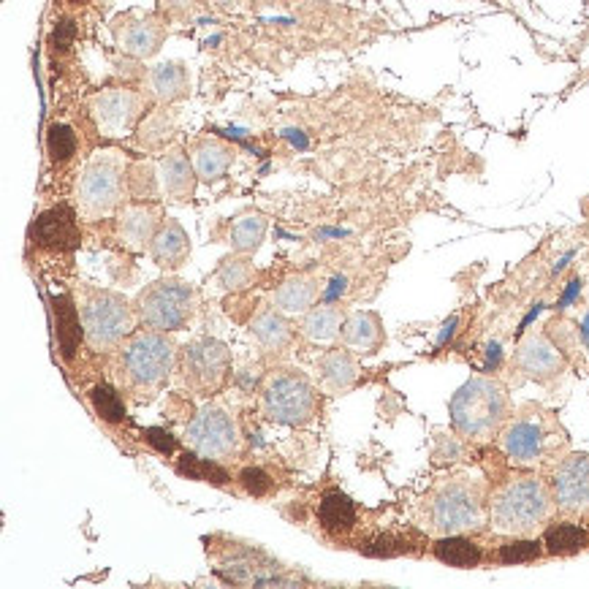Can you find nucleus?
I'll list each match as a JSON object with an SVG mask.
<instances>
[{"label":"nucleus","mask_w":589,"mask_h":589,"mask_svg":"<svg viewBox=\"0 0 589 589\" xmlns=\"http://www.w3.org/2000/svg\"><path fill=\"white\" fill-rule=\"evenodd\" d=\"M174 361H177V345L166 337V332L133 334L123 345L117 361L120 386L136 402H147L169 380Z\"/></svg>","instance_id":"obj_1"},{"label":"nucleus","mask_w":589,"mask_h":589,"mask_svg":"<svg viewBox=\"0 0 589 589\" xmlns=\"http://www.w3.org/2000/svg\"><path fill=\"white\" fill-rule=\"evenodd\" d=\"M508 416V394L489 378L467 380L451 399V424L470 440H489Z\"/></svg>","instance_id":"obj_2"},{"label":"nucleus","mask_w":589,"mask_h":589,"mask_svg":"<svg viewBox=\"0 0 589 589\" xmlns=\"http://www.w3.org/2000/svg\"><path fill=\"white\" fill-rule=\"evenodd\" d=\"M551 513V494L538 478H513L494 494L492 527L505 535H530Z\"/></svg>","instance_id":"obj_3"},{"label":"nucleus","mask_w":589,"mask_h":589,"mask_svg":"<svg viewBox=\"0 0 589 589\" xmlns=\"http://www.w3.org/2000/svg\"><path fill=\"white\" fill-rule=\"evenodd\" d=\"M427 524L437 535H459L484 524V497L473 481H448L427 503Z\"/></svg>","instance_id":"obj_4"},{"label":"nucleus","mask_w":589,"mask_h":589,"mask_svg":"<svg viewBox=\"0 0 589 589\" xmlns=\"http://www.w3.org/2000/svg\"><path fill=\"white\" fill-rule=\"evenodd\" d=\"M196 294L185 280L166 277L147 285L136 299V313L152 332H177L193 318Z\"/></svg>","instance_id":"obj_5"},{"label":"nucleus","mask_w":589,"mask_h":589,"mask_svg":"<svg viewBox=\"0 0 589 589\" xmlns=\"http://www.w3.org/2000/svg\"><path fill=\"white\" fill-rule=\"evenodd\" d=\"M82 329H85V340L93 351H109L131 334V304L120 294L98 291L82 307Z\"/></svg>","instance_id":"obj_6"},{"label":"nucleus","mask_w":589,"mask_h":589,"mask_svg":"<svg viewBox=\"0 0 589 589\" xmlns=\"http://www.w3.org/2000/svg\"><path fill=\"white\" fill-rule=\"evenodd\" d=\"M79 209L87 218H104L109 215L123 196V163L117 152H98L93 161L87 163L79 185Z\"/></svg>","instance_id":"obj_7"},{"label":"nucleus","mask_w":589,"mask_h":589,"mask_svg":"<svg viewBox=\"0 0 589 589\" xmlns=\"http://www.w3.org/2000/svg\"><path fill=\"white\" fill-rule=\"evenodd\" d=\"M264 416L285 427H304L315 416L313 386L296 372H277L266 380L261 394Z\"/></svg>","instance_id":"obj_8"},{"label":"nucleus","mask_w":589,"mask_h":589,"mask_svg":"<svg viewBox=\"0 0 589 589\" xmlns=\"http://www.w3.org/2000/svg\"><path fill=\"white\" fill-rule=\"evenodd\" d=\"M185 443L204 459H226L237 454L239 432L234 418L220 408H201L185 429Z\"/></svg>","instance_id":"obj_9"},{"label":"nucleus","mask_w":589,"mask_h":589,"mask_svg":"<svg viewBox=\"0 0 589 589\" xmlns=\"http://www.w3.org/2000/svg\"><path fill=\"white\" fill-rule=\"evenodd\" d=\"M228 364H231V356H228V348L223 342H190L185 353H182V380L196 394H212L226 380Z\"/></svg>","instance_id":"obj_10"},{"label":"nucleus","mask_w":589,"mask_h":589,"mask_svg":"<svg viewBox=\"0 0 589 589\" xmlns=\"http://www.w3.org/2000/svg\"><path fill=\"white\" fill-rule=\"evenodd\" d=\"M90 114L106 136H123L144 114V98L136 90H106L90 98Z\"/></svg>","instance_id":"obj_11"},{"label":"nucleus","mask_w":589,"mask_h":589,"mask_svg":"<svg viewBox=\"0 0 589 589\" xmlns=\"http://www.w3.org/2000/svg\"><path fill=\"white\" fill-rule=\"evenodd\" d=\"M554 500L565 513H589V456H568L554 473Z\"/></svg>","instance_id":"obj_12"},{"label":"nucleus","mask_w":589,"mask_h":589,"mask_svg":"<svg viewBox=\"0 0 589 589\" xmlns=\"http://www.w3.org/2000/svg\"><path fill=\"white\" fill-rule=\"evenodd\" d=\"M516 367L532 380H554L562 372V356L560 351L551 345L546 337L541 334H530L527 340L519 345V351H516Z\"/></svg>","instance_id":"obj_13"},{"label":"nucleus","mask_w":589,"mask_h":589,"mask_svg":"<svg viewBox=\"0 0 589 589\" xmlns=\"http://www.w3.org/2000/svg\"><path fill=\"white\" fill-rule=\"evenodd\" d=\"M33 239L41 247H55V250H71V247H76L79 245V228H76L74 212L68 207L47 209L33 223Z\"/></svg>","instance_id":"obj_14"},{"label":"nucleus","mask_w":589,"mask_h":589,"mask_svg":"<svg viewBox=\"0 0 589 589\" xmlns=\"http://www.w3.org/2000/svg\"><path fill=\"white\" fill-rule=\"evenodd\" d=\"M158 180H161L163 193L174 201H188L193 199V190H196V180L199 174L193 169V163L188 161V155L174 147L169 155H163L161 163H158Z\"/></svg>","instance_id":"obj_15"},{"label":"nucleus","mask_w":589,"mask_h":589,"mask_svg":"<svg viewBox=\"0 0 589 589\" xmlns=\"http://www.w3.org/2000/svg\"><path fill=\"white\" fill-rule=\"evenodd\" d=\"M163 36H166V30H163L161 19L155 17L128 19L123 28L117 30V41H120L123 52L139 57V60L155 55L161 49Z\"/></svg>","instance_id":"obj_16"},{"label":"nucleus","mask_w":589,"mask_h":589,"mask_svg":"<svg viewBox=\"0 0 589 589\" xmlns=\"http://www.w3.org/2000/svg\"><path fill=\"white\" fill-rule=\"evenodd\" d=\"M543 429L535 424V421H516L503 432V451L511 456L513 462H522V465H530L535 459H541L543 454Z\"/></svg>","instance_id":"obj_17"},{"label":"nucleus","mask_w":589,"mask_h":589,"mask_svg":"<svg viewBox=\"0 0 589 589\" xmlns=\"http://www.w3.org/2000/svg\"><path fill=\"white\" fill-rule=\"evenodd\" d=\"M150 250L155 264L161 266V269H177V266H182L190 253V242L185 228L177 220H166V226L152 239Z\"/></svg>","instance_id":"obj_18"},{"label":"nucleus","mask_w":589,"mask_h":589,"mask_svg":"<svg viewBox=\"0 0 589 589\" xmlns=\"http://www.w3.org/2000/svg\"><path fill=\"white\" fill-rule=\"evenodd\" d=\"M158 228V209L144 207V204H133V207L123 209V218H120V239L131 250H144L147 242L155 239V231Z\"/></svg>","instance_id":"obj_19"},{"label":"nucleus","mask_w":589,"mask_h":589,"mask_svg":"<svg viewBox=\"0 0 589 589\" xmlns=\"http://www.w3.org/2000/svg\"><path fill=\"white\" fill-rule=\"evenodd\" d=\"M147 90L161 104H171V101L182 98V95L188 93L185 66H180V63H161V66L150 68V74H147Z\"/></svg>","instance_id":"obj_20"},{"label":"nucleus","mask_w":589,"mask_h":589,"mask_svg":"<svg viewBox=\"0 0 589 589\" xmlns=\"http://www.w3.org/2000/svg\"><path fill=\"white\" fill-rule=\"evenodd\" d=\"M234 161V152L228 150L226 144H220L218 139H201L193 147V169L199 174V180L215 182L220 180Z\"/></svg>","instance_id":"obj_21"},{"label":"nucleus","mask_w":589,"mask_h":589,"mask_svg":"<svg viewBox=\"0 0 589 589\" xmlns=\"http://www.w3.org/2000/svg\"><path fill=\"white\" fill-rule=\"evenodd\" d=\"M318 372H321V386L329 394H340V391L351 389L359 375L356 361L351 359V353L345 351H329L318 361Z\"/></svg>","instance_id":"obj_22"},{"label":"nucleus","mask_w":589,"mask_h":589,"mask_svg":"<svg viewBox=\"0 0 589 589\" xmlns=\"http://www.w3.org/2000/svg\"><path fill=\"white\" fill-rule=\"evenodd\" d=\"M253 334H256L258 345L269 353H280L288 348L291 342V326L283 315L277 313L275 307H261L258 315L253 318Z\"/></svg>","instance_id":"obj_23"},{"label":"nucleus","mask_w":589,"mask_h":589,"mask_svg":"<svg viewBox=\"0 0 589 589\" xmlns=\"http://www.w3.org/2000/svg\"><path fill=\"white\" fill-rule=\"evenodd\" d=\"M318 296V283L310 277H291L275 291V307L283 313H307Z\"/></svg>","instance_id":"obj_24"},{"label":"nucleus","mask_w":589,"mask_h":589,"mask_svg":"<svg viewBox=\"0 0 589 589\" xmlns=\"http://www.w3.org/2000/svg\"><path fill=\"white\" fill-rule=\"evenodd\" d=\"M342 326H345V315H342L340 307L323 304V307H315V310H310V313L304 315L302 332L307 340L329 342L340 334Z\"/></svg>","instance_id":"obj_25"},{"label":"nucleus","mask_w":589,"mask_h":589,"mask_svg":"<svg viewBox=\"0 0 589 589\" xmlns=\"http://www.w3.org/2000/svg\"><path fill=\"white\" fill-rule=\"evenodd\" d=\"M383 340V329L380 321L372 313H356L351 315L345 326H342V342L359 348V351H375Z\"/></svg>","instance_id":"obj_26"},{"label":"nucleus","mask_w":589,"mask_h":589,"mask_svg":"<svg viewBox=\"0 0 589 589\" xmlns=\"http://www.w3.org/2000/svg\"><path fill=\"white\" fill-rule=\"evenodd\" d=\"M435 557L446 565H454V568H473L481 562V551L473 541L467 538H459V535H443L440 541L435 543Z\"/></svg>","instance_id":"obj_27"},{"label":"nucleus","mask_w":589,"mask_h":589,"mask_svg":"<svg viewBox=\"0 0 589 589\" xmlns=\"http://www.w3.org/2000/svg\"><path fill=\"white\" fill-rule=\"evenodd\" d=\"M266 234V218L258 215V212H250V215H242V218L234 220L231 226V247L237 253H256L261 242H264Z\"/></svg>","instance_id":"obj_28"},{"label":"nucleus","mask_w":589,"mask_h":589,"mask_svg":"<svg viewBox=\"0 0 589 589\" xmlns=\"http://www.w3.org/2000/svg\"><path fill=\"white\" fill-rule=\"evenodd\" d=\"M55 315H57V340L63 348V356L71 359L79 342V318H76L74 304L68 296H55Z\"/></svg>","instance_id":"obj_29"},{"label":"nucleus","mask_w":589,"mask_h":589,"mask_svg":"<svg viewBox=\"0 0 589 589\" xmlns=\"http://www.w3.org/2000/svg\"><path fill=\"white\" fill-rule=\"evenodd\" d=\"M321 522L326 530H351L356 522V508L353 503L340 492H332L323 497L321 503Z\"/></svg>","instance_id":"obj_30"},{"label":"nucleus","mask_w":589,"mask_h":589,"mask_svg":"<svg viewBox=\"0 0 589 589\" xmlns=\"http://www.w3.org/2000/svg\"><path fill=\"white\" fill-rule=\"evenodd\" d=\"M587 532L581 530L579 524H557V527H551L546 530V551L549 554H562V557H568V554H576L587 546Z\"/></svg>","instance_id":"obj_31"},{"label":"nucleus","mask_w":589,"mask_h":589,"mask_svg":"<svg viewBox=\"0 0 589 589\" xmlns=\"http://www.w3.org/2000/svg\"><path fill=\"white\" fill-rule=\"evenodd\" d=\"M174 123L166 112H152L142 125H139V142L150 150H158L171 139Z\"/></svg>","instance_id":"obj_32"},{"label":"nucleus","mask_w":589,"mask_h":589,"mask_svg":"<svg viewBox=\"0 0 589 589\" xmlns=\"http://www.w3.org/2000/svg\"><path fill=\"white\" fill-rule=\"evenodd\" d=\"M177 470H180L182 475H190V478H196V481H212V484L223 486L228 481L226 470H220L218 465H215V459H204L199 454L196 456H182V462L177 465Z\"/></svg>","instance_id":"obj_33"},{"label":"nucleus","mask_w":589,"mask_h":589,"mask_svg":"<svg viewBox=\"0 0 589 589\" xmlns=\"http://www.w3.org/2000/svg\"><path fill=\"white\" fill-rule=\"evenodd\" d=\"M253 280V266L242 258H228L218 269V285L226 291H242Z\"/></svg>","instance_id":"obj_34"},{"label":"nucleus","mask_w":589,"mask_h":589,"mask_svg":"<svg viewBox=\"0 0 589 589\" xmlns=\"http://www.w3.org/2000/svg\"><path fill=\"white\" fill-rule=\"evenodd\" d=\"M90 399H93L95 413L101 418H106V421H123L125 418L123 399H120L117 391L109 389V386H95V389L90 391Z\"/></svg>","instance_id":"obj_35"},{"label":"nucleus","mask_w":589,"mask_h":589,"mask_svg":"<svg viewBox=\"0 0 589 589\" xmlns=\"http://www.w3.org/2000/svg\"><path fill=\"white\" fill-rule=\"evenodd\" d=\"M47 150L52 161H68L76 152V133L68 125H52L47 133Z\"/></svg>","instance_id":"obj_36"},{"label":"nucleus","mask_w":589,"mask_h":589,"mask_svg":"<svg viewBox=\"0 0 589 589\" xmlns=\"http://www.w3.org/2000/svg\"><path fill=\"white\" fill-rule=\"evenodd\" d=\"M155 169L150 163H133L131 171H128V190H131L133 199H152L155 196Z\"/></svg>","instance_id":"obj_37"},{"label":"nucleus","mask_w":589,"mask_h":589,"mask_svg":"<svg viewBox=\"0 0 589 589\" xmlns=\"http://www.w3.org/2000/svg\"><path fill=\"white\" fill-rule=\"evenodd\" d=\"M541 557V543L538 541H508L500 549V560L508 565H519V562H532Z\"/></svg>","instance_id":"obj_38"},{"label":"nucleus","mask_w":589,"mask_h":589,"mask_svg":"<svg viewBox=\"0 0 589 589\" xmlns=\"http://www.w3.org/2000/svg\"><path fill=\"white\" fill-rule=\"evenodd\" d=\"M361 549H364V554H370V557H394V554H402L408 546L397 535H378V538L364 543Z\"/></svg>","instance_id":"obj_39"},{"label":"nucleus","mask_w":589,"mask_h":589,"mask_svg":"<svg viewBox=\"0 0 589 589\" xmlns=\"http://www.w3.org/2000/svg\"><path fill=\"white\" fill-rule=\"evenodd\" d=\"M239 481H242V486H245L253 497H264V494H269V489H272V478H269L261 467H245L242 475H239Z\"/></svg>","instance_id":"obj_40"},{"label":"nucleus","mask_w":589,"mask_h":589,"mask_svg":"<svg viewBox=\"0 0 589 589\" xmlns=\"http://www.w3.org/2000/svg\"><path fill=\"white\" fill-rule=\"evenodd\" d=\"M147 440H150L152 446L158 448L161 454H171V451L177 448V440H174L169 432H163V429H147Z\"/></svg>","instance_id":"obj_41"},{"label":"nucleus","mask_w":589,"mask_h":589,"mask_svg":"<svg viewBox=\"0 0 589 589\" xmlns=\"http://www.w3.org/2000/svg\"><path fill=\"white\" fill-rule=\"evenodd\" d=\"M74 33H76V28H74V22H60V25H57L55 28V33H52V41H55V47H60V49H68L71 47V41H74Z\"/></svg>","instance_id":"obj_42"},{"label":"nucleus","mask_w":589,"mask_h":589,"mask_svg":"<svg viewBox=\"0 0 589 589\" xmlns=\"http://www.w3.org/2000/svg\"><path fill=\"white\" fill-rule=\"evenodd\" d=\"M190 3H193V0H163V6H169V9H174V11L190 9Z\"/></svg>","instance_id":"obj_43"},{"label":"nucleus","mask_w":589,"mask_h":589,"mask_svg":"<svg viewBox=\"0 0 589 589\" xmlns=\"http://www.w3.org/2000/svg\"><path fill=\"white\" fill-rule=\"evenodd\" d=\"M71 3H87V0H71Z\"/></svg>","instance_id":"obj_44"}]
</instances>
